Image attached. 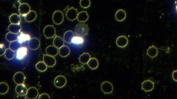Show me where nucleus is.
<instances>
[{"mask_svg": "<svg viewBox=\"0 0 177 99\" xmlns=\"http://www.w3.org/2000/svg\"><path fill=\"white\" fill-rule=\"evenodd\" d=\"M89 32V27L87 24L84 23H80L76 25L74 32L77 36L84 37L88 35Z\"/></svg>", "mask_w": 177, "mask_h": 99, "instance_id": "obj_1", "label": "nucleus"}, {"mask_svg": "<svg viewBox=\"0 0 177 99\" xmlns=\"http://www.w3.org/2000/svg\"><path fill=\"white\" fill-rule=\"evenodd\" d=\"M43 34L46 39L54 38L56 34L55 28L53 25H47L43 30Z\"/></svg>", "mask_w": 177, "mask_h": 99, "instance_id": "obj_2", "label": "nucleus"}, {"mask_svg": "<svg viewBox=\"0 0 177 99\" xmlns=\"http://www.w3.org/2000/svg\"><path fill=\"white\" fill-rule=\"evenodd\" d=\"M67 83V79L65 76L62 75H59L57 76L54 80V84L55 86L57 88H62L65 86Z\"/></svg>", "mask_w": 177, "mask_h": 99, "instance_id": "obj_3", "label": "nucleus"}, {"mask_svg": "<svg viewBox=\"0 0 177 99\" xmlns=\"http://www.w3.org/2000/svg\"><path fill=\"white\" fill-rule=\"evenodd\" d=\"M64 14L61 11H56L53 13V23L56 25H60L64 21Z\"/></svg>", "mask_w": 177, "mask_h": 99, "instance_id": "obj_4", "label": "nucleus"}, {"mask_svg": "<svg viewBox=\"0 0 177 99\" xmlns=\"http://www.w3.org/2000/svg\"><path fill=\"white\" fill-rule=\"evenodd\" d=\"M78 15V12L77 11V9H76L74 7L69 8L67 11L66 14H65L67 18L71 21H74L76 19H77Z\"/></svg>", "mask_w": 177, "mask_h": 99, "instance_id": "obj_5", "label": "nucleus"}, {"mask_svg": "<svg viewBox=\"0 0 177 99\" xmlns=\"http://www.w3.org/2000/svg\"><path fill=\"white\" fill-rule=\"evenodd\" d=\"M39 96V90L36 87H31L28 89L27 93L25 96V99H37Z\"/></svg>", "mask_w": 177, "mask_h": 99, "instance_id": "obj_6", "label": "nucleus"}, {"mask_svg": "<svg viewBox=\"0 0 177 99\" xmlns=\"http://www.w3.org/2000/svg\"><path fill=\"white\" fill-rule=\"evenodd\" d=\"M101 89L104 94H111L113 91V86L111 83L105 81L101 84Z\"/></svg>", "mask_w": 177, "mask_h": 99, "instance_id": "obj_7", "label": "nucleus"}, {"mask_svg": "<svg viewBox=\"0 0 177 99\" xmlns=\"http://www.w3.org/2000/svg\"><path fill=\"white\" fill-rule=\"evenodd\" d=\"M43 61L46 63L48 67L53 68L56 65V59L55 57L47 54L43 55Z\"/></svg>", "mask_w": 177, "mask_h": 99, "instance_id": "obj_8", "label": "nucleus"}, {"mask_svg": "<svg viewBox=\"0 0 177 99\" xmlns=\"http://www.w3.org/2000/svg\"><path fill=\"white\" fill-rule=\"evenodd\" d=\"M142 90L146 92L151 91L154 89V82L150 80H146L143 82L141 85Z\"/></svg>", "mask_w": 177, "mask_h": 99, "instance_id": "obj_9", "label": "nucleus"}, {"mask_svg": "<svg viewBox=\"0 0 177 99\" xmlns=\"http://www.w3.org/2000/svg\"><path fill=\"white\" fill-rule=\"evenodd\" d=\"M13 80L14 83L17 84H24L25 80V76L23 72H18L14 75Z\"/></svg>", "mask_w": 177, "mask_h": 99, "instance_id": "obj_10", "label": "nucleus"}, {"mask_svg": "<svg viewBox=\"0 0 177 99\" xmlns=\"http://www.w3.org/2000/svg\"><path fill=\"white\" fill-rule=\"evenodd\" d=\"M40 46V41L38 38H32L29 41L28 47L32 51L37 50Z\"/></svg>", "mask_w": 177, "mask_h": 99, "instance_id": "obj_11", "label": "nucleus"}, {"mask_svg": "<svg viewBox=\"0 0 177 99\" xmlns=\"http://www.w3.org/2000/svg\"><path fill=\"white\" fill-rule=\"evenodd\" d=\"M27 91L28 89L24 84H17V86L16 87V93L20 96H26Z\"/></svg>", "mask_w": 177, "mask_h": 99, "instance_id": "obj_12", "label": "nucleus"}, {"mask_svg": "<svg viewBox=\"0 0 177 99\" xmlns=\"http://www.w3.org/2000/svg\"><path fill=\"white\" fill-rule=\"evenodd\" d=\"M128 44V38L125 36H120L116 40V44L118 47L123 48L126 47Z\"/></svg>", "mask_w": 177, "mask_h": 99, "instance_id": "obj_13", "label": "nucleus"}, {"mask_svg": "<svg viewBox=\"0 0 177 99\" xmlns=\"http://www.w3.org/2000/svg\"><path fill=\"white\" fill-rule=\"evenodd\" d=\"M18 11L21 15H26L31 11V7L28 4L23 3L19 6Z\"/></svg>", "mask_w": 177, "mask_h": 99, "instance_id": "obj_14", "label": "nucleus"}, {"mask_svg": "<svg viewBox=\"0 0 177 99\" xmlns=\"http://www.w3.org/2000/svg\"><path fill=\"white\" fill-rule=\"evenodd\" d=\"M28 53V49L25 47H21L18 49L17 52V58L19 60L23 59L27 56Z\"/></svg>", "mask_w": 177, "mask_h": 99, "instance_id": "obj_15", "label": "nucleus"}, {"mask_svg": "<svg viewBox=\"0 0 177 99\" xmlns=\"http://www.w3.org/2000/svg\"><path fill=\"white\" fill-rule=\"evenodd\" d=\"M58 48H57L54 45L48 46L46 49V52L48 55L52 56H56L58 55V53H59V51L58 50Z\"/></svg>", "mask_w": 177, "mask_h": 99, "instance_id": "obj_16", "label": "nucleus"}, {"mask_svg": "<svg viewBox=\"0 0 177 99\" xmlns=\"http://www.w3.org/2000/svg\"><path fill=\"white\" fill-rule=\"evenodd\" d=\"M158 54V50L155 46H151L147 50V55L151 58H154Z\"/></svg>", "mask_w": 177, "mask_h": 99, "instance_id": "obj_17", "label": "nucleus"}, {"mask_svg": "<svg viewBox=\"0 0 177 99\" xmlns=\"http://www.w3.org/2000/svg\"><path fill=\"white\" fill-rule=\"evenodd\" d=\"M126 12L124 9H119L116 12L115 17L117 21L121 22L126 18Z\"/></svg>", "mask_w": 177, "mask_h": 99, "instance_id": "obj_18", "label": "nucleus"}, {"mask_svg": "<svg viewBox=\"0 0 177 99\" xmlns=\"http://www.w3.org/2000/svg\"><path fill=\"white\" fill-rule=\"evenodd\" d=\"M89 18V15L87 11H81L78 13L77 16V20L80 23H85L88 21Z\"/></svg>", "mask_w": 177, "mask_h": 99, "instance_id": "obj_19", "label": "nucleus"}, {"mask_svg": "<svg viewBox=\"0 0 177 99\" xmlns=\"http://www.w3.org/2000/svg\"><path fill=\"white\" fill-rule=\"evenodd\" d=\"M8 31L14 34H18L21 30V27L20 24H10L8 26Z\"/></svg>", "mask_w": 177, "mask_h": 99, "instance_id": "obj_20", "label": "nucleus"}, {"mask_svg": "<svg viewBox=\"0 0 177 99\" xmlns=\"http://www.w3.org/2000/svg\"><path fill=\"white\" fill-rule=\"evenodd\" d=\"M90 59H91V55L89 53H86V52H84L82 55H81L78 58L79 62L83 65L87 64L88 62L90 60Z\"/></svg>", "mask_w": 177, "mask_h": 99, "instance_id": "obj_21", "label": "nucleus"}, {"mask_svg": "<svg viewBox=\"0 0 177 99\" xmlns=\"http://www.w3.org/2000/svg\"><path fill=\"white\" fill-rule=\"evenodd\" d=\"M70 53V49L68 46L64 45L59 49V54L62 58L67 57Z\"/></svg>", "mask_w": 177, "mask_h": 99, "instance_id": "obj_22", "label": "nucleus"}, {"mask_svg": "<svg viewBox=\"0 0 177 99\" xmlns=\"http://www.w3.org/2000/svg\"><path fill=\"white\" fill-rule=\"evenodd\" d=\"M74 37V34L72 30H68L64 35V39L67 44H71L72 40Z\"/></svg>", "mask_w": 177, "mask_h": 99, "instance_id": "obj_23", "label": "nucleus"}, {"mask_svg": "<svg viewBox=\"0 0 177 99\" xmlns=\"http://www.w3.org/2000/svg\"><path fill=\"white\" fill-rule=\"evenodd\" d=\"M37 12L35 11H31L28 14L25 15V20L27 23H31L35 20L37 18Z\"/></svg>", "mask_w": 177, "mask_h": 99, "instance_id": "obj_24", "label": "nucleus"}, {"mask_svg": "<svg viewBox=\"0 0 177 99\" xmlns=\"http://www.w3.org/2000/svg\"><path fill=\"white\" fill-rule=\"evenodd\" d=\"M64 39H63L59 36L56 35L53 40V45L57 48L60 49L62 46L64 45Z\"/></svg>", "mask_w": 177, "mask_h": 99, "instance_id": "obj_25", "label": "nucleus"}, {"mask_svg": "<svg viewBox=\"0 0 177 99\" xmlns=\"http://www.w3.org/2000/svg\"><path fill=\"white\" fill-rule=\"evenodd\" d=\"M9 20L11 23L20 24L21 23V18L20 15L17 14H13L9 17Z\"/></svg>", "mask_w": 177, "mask_h": 99, "instance_id": "obj_26", "label": "nucleus"}, {"mask_svg": "<svg viewBox=\"0 0 177 99\" xmlns=\"http://www.w3.org/2000/svg\"><path fill=\"white\" fill-rule=\"evenodd\" d=\"M87 65H88V67L91 69L95 70L98 67L99 63H98V61L96 58H93L90 59V60L88 62Z\"/></svg>", "mask_w": 177, "mask_h": 99, "instance_id": "obj_27", "label": "nucleus"}, {"mask_svg": "<svg viewBox=\"0 0 177 99\" xmlns=\"http://www.w3.org/2000/svg\"><path fill=\"white\" fill-rule=\"evenodd\" d=\"M35 68L37 69V70H39V72H44L46 71L48 66L46 65V63L44 61H41L36 64Z\"/></svg>", "mask_w": 177, "mask_h": 99, "instance_id": "obj_28", "label": "nucleus"}, {"mask_svg": "<svg viewBox=\"0 0 177 99\" xmlns=\"http://www.w3.org/2000/svg\"><path fill=\"white\" fill-rule=\"evenodd\" d=\"M6 39L8 42H12L18 41V36L16 34H14V33L9 32L6 35Z\"/></svg>", "mask_w": 177, "mask_h": 99, "instance_id": "obj_29", "label": "nucleus"}, {"mask_svg": "<svg viewBox=\"0 0 177 99\" xmlns=\"http://www.w3.org/2000/svg\"><path fill=\"white\" fill-rule=\"evenodd\" d=\"M9 90V86L8 84L6 82L0 83V94L1 95L6 94Z\"/></svg>", "mask_w": 177, "mask_h": 99, "instance_id": "obj_30", "label": "nucleus"}, {"mask_svg": "<svg viewBox=\"0 0 177 99\" xmlns=\"http://www.w3.org/2000/svg\"><path fill=\"white\" fill-rule=\"evenodd\" d=\"M31 39L30 36L28 34H25L24 33H21L19 36H18V41L20 43V44H23L24 42L30 41Z\"/></svg>", "mask_w": 177, "mask_h": 99, "instance_id": "obj_31", "label": "nucleus"}, {"mask_svg": "<svg viewBox=\"0 0 177 99\" xmlns=\"http://www.w3.org/2000/svg\"><path fill=\"white\" fill-rule=\"evenodd\" d=\"M4 55H5V58L7 59L11 60L14 59V56H15V53H14V51H13L10 48H9L6 50V52L4 54Z\"/></svg>", "mask_w": 177, "mask_h": 99, "instance_id": "obj_32", "label": "nucleus"}, {"mask_svg": "<svg viewBox=\"0 0 177 99\" xmlns=\"http://www.w3.org/2000/svg\"><path fill=\"white\" fill-rule=\"evenodd\" d=\"M21 44L18 41H16L14 42H11L9 44V48L13 50V51H17L20 48H21Z\"/></svg>", "mask_w": 177, "mask_h": 99, "instance_id": "obj_33", "label": "nucleus"}, {"mask_svg": "<svg viewBox=\"0 0 177 99\" xmlns=\"http://www.w3.org/2000/svg\"><path fill=\"white\" fill-rule=\"evenodd\" d=\"M72 43H73L74 44H76V45L83 44L84 43L83 37H79V36L74 37L72 39Z\"/></svg>", "mask_w": 177, "mask_h": 99, "instance_id": "obj_34", "label": "nucleus"}, {"mask_svg": "<svg viewBox=\"0 0 177 99\" xmlns=\"http://www.w3.org/2000/svg\"><path fill=\"white\" fill-rule=\"evenodd\" d=\"M79 5L83 8H88L91 5L90 0H80Z\"/></svg>", "mask_w": 177, "mask_h": 99, "instance_id": "obj_35", "label": "nucleus"}, {"mask_svg": "<svg viewBox=\"0 0 177 99\" xmlns=\"http://www.w3.org/2000/svg\"><path fill=\"white\" fill-rule=\"evenodd\" d=\"M0 49H1V51H0V52H1L0 55H1V56H2L3 55H4V54H5L7 49H6L5 45H4V44H2V43H1V45H0Z\"/></svg>", "mask_w": 177, "mask_h": 99, "instance_id": "obj_36", "label": "nucleus"}, {"mask_svg": "<svg viewBox=\"0 0 177 99\" xmlns=\"http://www.w3.org/2000/svg\"><path fill=\"white\" fill-rule=\"evenodd\" d=\"M39 99H50V96L46 94V93H43L42 94H41L39 96Z\"/></svg>", "mask_w": 177, "mask_h": 99, "instance_id": "obj_37", "label": "nucleus"}, {"mask_svg": "<svg viewBox=\"0 0 177 99\" xmlns=\"http://www.w3.org/2000/svg\"><path fill=\"white\" fill-rule=\"evenodd\" d=\"M172 77L173 80H174L175 82H177V70H174V71L172 72Z\"/></svg>", "mask_w": 177, "mask_h": 99, "instance_id": "obj_38", "label": "nucleus"}, {"mask_svg": "<svg viewBox=\"0 0 177 99\" xmlns=\"http://www.w3.org/2000/svg\"><path fill=\"white\" fill-rule=\"evenodd\" d=\"M175 8H176V9H177V0L175 1Z\"/></svg>", "mask_w": 177, "mask_h": 99, "instance_id": "obj_39", "label": "nucleus"}]
</instances>
